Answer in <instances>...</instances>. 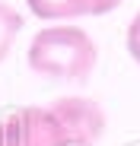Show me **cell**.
<instances>
[{
  "label": "cell",
  "mask_w": 140,
  "mask_h": 146,
  "mask_svg": "<svg viewBox=\"0 0 140 146\" xmlns=\"http://www.w3.org/2000/svg\"><path fill=\"white\" fill-rule=\"evenodd\" d=\"M26 57L38 76L61 83H86L99 64V48L86 29L73 22H57L32 35Z\"/></svg>",
  "instance_id": "cell-1"
},
{
  "label": "cell",
  "mask_w": 140,
  "mask_h": 146,
  "mask_svg": "<svg viewBox=\"0 0 140 146\" xmlns=\"http://www.w3.org/2000/svg\"><path fill=\"white\" fill-rule=\"evenodd\" d=\"M26 7L41 22H67L77 16H89L86 0H26Z\"/></svg>",
  "instance_id": "cell-4"
},
{
  "label": "cell",
  "mask_w": 140,
  "mask_h": 146,
  "mask_svg": "<svg viewBox=\"0 0 140 146\" xmlns=\"http://www.w3.org/2000/svg\"><path fill=\"white\" fill-rule=\"evenodd\" d=\"M19 32H22V13L16 7H10L7 0H0V64L10 57Z\"/></svg>",
  "instance_id": "cell-5"
},
{
  "label": "cell",
  "mask_w": 140,
  "mask_h": 146,
  "mask_svg": "<svg viewBox=\"0 0 140 146\" xmlns=\"http://www.w3.org/2000/svg\"><path fill=\"white\" fill-rule=\"evenodd\" d=\"M124 44H127V54H131V60L140 67V10H137V16L131 19V26H127Z\"/></svg>",
  "instance_id": "cell-6"
},
{
  "label": "cell",
  "mask_w": 140,
  "mask_h": 146,
  "mask_svg": "<svg viewBox=\"0 0 140 146\" xmlns=\"http://www.w3.org/2000/svg\"><path fill=\"white\" fill-rule=\"evenodd\" d=\"M89 3V16H108L111 10H118L124 0H86Z\"/></svg>",
  "instance_id": "cell-7"
},
{
  "label": "cell",
  "mask_w": 140,
  "mask_h": 146,
  "mask_svg": "<svg viewBox=\"0 0 140 146\" xmlns=\"http://www.w3.org/2000/svg\"><path fill=\"white\" fill-rule=\"evenodd\" d=\"M51 114L67 137L70 146H96L99 137L105 133V111L96 99L86 95H61L51 105Z\"/></svg>",
  "instance_id": "cell-3"
},
{
  "label": "cell",
  "mask_w": 140,
  "mask_h": 146,
  "mask_svg": "<svg viewBox=\"0 0 140 146\" xmlns=\"http://www.w3.org/2000/svg\"><path fill=\"white\" fill-rule=\"evenodd\" d=\"M0 146H70L51 108L26 105L0 117Z\"/></svg>",
  "instance_id": "cell-2"
}]
</instances>
